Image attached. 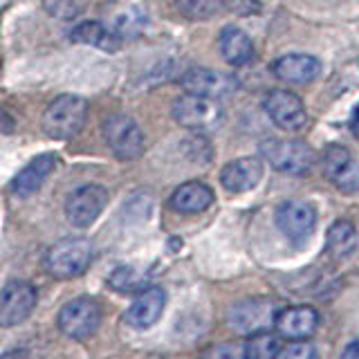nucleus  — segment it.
<instances>
[{
    "mask_svg": "<svg viewBox=\"0 0 359 359\" xmlns=\"http://www.w3.org/2000/svg\"><path fill=\"white\" fill-rule=\"evenodd\" d=\"M88 119V101L79 95L56 97L43 112V130L52 140H70Z\"/></svg>",
    "mask_w": 359,
    "mask_h": 359,
    "instance_id": "1",
    "label": "nucleus"
},
{
    "mask_svg": "<svg viewBox=\"0 0 359 359\" xmlns=\"http://www.w3.org/2000/svg\"><path fill=\"white\" fill-rule=\"evenodd\" d=\"M261 155L285 175H308L317 160L310 146L299 140H265Z\"/></svg>",
    "mask_w": 359,
    "mask_h": 359,
    "instance_id": "2",
    "label": "nucleus"
},
{
    "mask_svg": "<svg viewBox=\"0 0 359 359\" xmlns=\"http://www.w3.org/2000/svg\"><path fill=\"white\" fill-rule=\"evenodd\" d=\"M93 261V245L86 238H65L50 247L45 256V269L54 278L81 276Z\"/></svg>",
    "mask_w": 359,
    "mask_h": 359,
    "instance_id": "3",
    "label": "nucleus"
},
{
    "mask_svg": "<svg viewBox=\"0 0 359 359\" xmlns=\"http://www.w3.org/2000/svg\"><path fill=\"white\" fill-rule=\"evenodd\" d=\"M104 137L108 149L112 151V155L121 162H133L142 157L144 153V133L140 128V123L135 121L128 115H121V112H115V115H108L104 119Z\"/></svg>",
    "mask_w": 359,
    "mask_h": 359,
    "instance_id": "4",
    "label": "nucleus"
},
{
    "mask_svg": "<svg viewBox=\"0 0 359 359\" xmlns=\"http://www.w3.org/2000/svg\"><path fill=\"white\" fill-rule=\"evenodd\" d=\"M222 106L209 97L187 93L173 104V119L189 130H213L222 123Z\"/></svg>",
    "mask_w": 359,
    "mask_h": 359,
    "instance_id": "5",
    "label": "nucleus"
},
{
    "mask_svg": "<svg viewBox=\"0 0 359 359\" xmlns=\"http://www.w3.org/2000/svg\"><path fill=\"white\" fill-rule=\"evenodd\" d=\"M56 323H59V330L65 337H70V339H79V341L88 339V337H93L97 332L101 323V308L90 297L72 299L59 310Z\"/></svg>",
    "mask_w": 359,
    "mask_h": 359,
    "instance_id": "6",
    "label": "nucleus"
},
{
    "mask_svg": "<svg viewBox=\"0 0 359 359\" xmlns=\"http://www.w3.org/2000/svg\"><path fill=\"white\" fill-rule=\"evenodd\" d=\"M276 317V306L269 299H245L233 303L227 310V323L233 332L238 334H256L267 330L269 325H274Z\"/></svg>",
    "mask_w": 359,
    "mask_h": 359,
    "instance_id": "7",
    "label": "nucleus"
},
{
    "mask_svg": "<svg viewBox=\"0 0 359 359\" xmlns=\"http://www.w3.org/2000/svg\"><path fill=\"white\" fill-rule=\"evenodd\" d=\"M108 205V191L99 184H83L65 200V216L74 227H90Z\"/></svg>",
    "mask_w": 359,
    "mask_h": 359,
    "instance_id": "8",
    "label": "nucleus"
},
{
    "mask_svg": "<svg viewBox=\"0 0 359 359\" xmlns=\"http://www.w3.org/2000/svg\"><path fill=\"white\" fill-rule=\"evenodd\" d=\"M36 308V290L27 280H11L0 290V328H14Z\"/></svg>",
    "mask_w": 359,
    "mask_h": 359,
    "instance_id": "9",
    "label": "nucleus"
},
{
    "mask_svg": "<svg viewBox=\"0 0 359 359\" xmlns=\"http://www.w3.org/2000/svg\"><path fill=\"white\" fill-rule=\"evenodd\" d=\"M314 224H317V211L310 202L285 200L276 209V227L292 243L308 241L314 231Z\"/></svg>",
    "mask_w": 359,
    "mask_h": 359,
    "instance_id": "10",
    "label": "nucleus"
},
{
    "mask_svg": "<svg viewBox=\"0 0 359 359\" xmlns=\"http://www.w3.org/2000/svg\"><path fill=\"white\" fill-rule=\"evenodd\" d=\"M263 108L267 117L274 121V126L287 133L301 130L308 121V112L303 101L294 93H287V90H272L263 99Z\"/></svg>",
    "mask_w": 359,
    "mask_h": 359,
    "instance_id": "11",
    "label": "nucleus"
},
{
    "mask_svg": "<svg viewBox=\"0 0 359 359\" xmlns=\"http://www.w3.org/2000/svg\"><path fill=\"white\" fill-rule=\"evenodd\" d=\"M182 88L191 95L209 97V99H224L236 93L238 81L220 70H209V67H191L182 76Z\"/></svg>",
    "mask_w": 359,
    "mask_h": 359,
    "instance_id": "12",
    "label": "nucleus"
},
{
    "mask_svg": "<svg viewBox=\"0 0 359 359\" xmlns=\"http://www.w3.org/2000/svg\"><path fill=\"white\" fill-rule=\"evenodd\" d=\"M274 325L278 334L283 339H308V337L317 330L319 325V314L310 306H294V308H285L276 312Z\"/></svg>",
    "mask_w": 359,
    "mask_h": 359,
    "instance_id": "13",
    "label": "nucleus"
},
{
    "mask_svg": "<svg viewBox=\"0 0 359 359\" xmlns=\"http://www.w3.org/2000/svg\"><path fill=\"white\" fill-rule=\"evenodd\" d=\"M166 306V294L162 287H149L133 301L126 310V323L135 330H149L162 317Z\"/></svg>",
    "mask_w": 359,
    "mask_h": 359,
    "instance_id": "14",
    "label": "nucleus"
},
{
    "mask_svg": "<svg viewBox=\"0 0 359 359\" xmlns=\"http://www.w3.org/2000/svg\"><path fill=\"white\" fill-rule=\"evenodd\" d=\"M263 177V162L261 157H241L229 164H224L220 173L222 187L231 194H245L252 191Z\"/></svg>",
    "mask_w": 359,
    "mask_h": 359,
    "instance_id": "15",
    "label": "nucleus"
},
{
    "mask_svg": "<svg viewBox=\"0 0 359 359\" xmlns=\"http://www.w3.org/2000/svg\"><path fill=\"white\" fill-rule=\"evenodd\" d=\"M272 72L285 83H310L321 74V63L310 54H285L274 61Z\"/></svg>",
    "mask_w": 359,
    "mask_h": 359,
    "instance_id": "16",
    "label": "nucleus"
},
{
    "mask_svg": "<svg viewBox=\"0 0 359 359\" xmlns=\"http://www.w3.org/2000/svg\"><path fill=\"white\" fill-rule=\"evenodd\" d=\"M54 162L56 160H54L52 153L36 155L25 168H20L14 180H11V184H9L11 194L18 196V198H27L32 194H36V191L43 187L45 180H48V175L52 173Z\"/></svg>",
    "mask_w": 359,
    "mask_h": 359,
    "instance_id": "17",
    "label": "nucleus"
},
{
    "mask_svg": "<svg viewBox=\"0 0 359 359\" xmlns=\"http://www.w3.org/2000/svg\"><path fill=\"white\" fill-rule=\"evenodd\" d=\"M218 48L222 59L229 65H247L254 59V43L241 27H222L218 36Z\"/></svg>",
    "mask_w": 359,
    "mask_h": 359,
    "instance_id": "18",
    "label": "nucleus"
},
{
    "mask_svg": "<svg viewBox=\"0 0 359 359\" xmlns=\"http://www.w3.org/2000/svg\"><path fill=\"white\" fill-rule=\"evenodd\" d=\"M213 205V191L211 187L202 182H187L177 187L171 196V207L177 213H200Z\"/></svg>",
    "mask_w": 359,
    "mask_h": 359,
    "instance_id": "19",
    "label": "nucleus"
},
{
    "mask_svg": "<svg viewBox=\"0 0 359 359\" xmlns=\"http://www.w3.org/2000/svg\"><path fill=\"white\" fill-rule=\"evenodd\" d=\"M70 39L74 43H83V45H90V48H97L104 52H117L119 43H121V39L115 32L108 29L106 25H101L97 20H86L81 25H76L70 32Z\"/></svg>",
    "mask_w": 359,
    "mask_h": 359,
    "instance_id": "20",
    "label": "nucleus"
},
{
    "mask_svg": "<svg viewBox=\"0 0 359 359\" xmlns=\"http://www.w3.org/2000/svg\"><path fill=\"white\" fill-rule=\"evenodd\" d=\"M325 250L334 258V261H344L357 250V229L353 222L337 220L328 229V238H325Z\"/></svg>",
    "mask_w": 359,
    "mask_h": 359,
    "instance_id": "21",
    "label": "nucleus"
},
{
    "mask_svg": "<svg viewBox=\"0 0 359 359\" xmlns=\"http://www.w3.org/2000/svg\"><path fill=\"white\" fill-rule=\"evenodd\" d=\"M351 151L346 146L339 144H330L328 149L323 151L321 155V168H323V175L330 180L334 184H346V177L351 175Z\"/></svg>",
    "mask_w": 359,
    "mask_h": 359,
    "instance_id": "22",
    "label": "nucleus"
},
{
    "mask_svg": "<svg viewBox=\"0 0 359 359\" xmlns=\"http://www.w3.org/2000/svg\"><path fill=\"white\" fill-rule=\"evenodd\" d=\"M243 351H245V359H276V355L280 353V339L276 334H269L263 330L250 334Z\"/></svg>",
    "mask_w": 359,
    "mask_h": 359,
    "instance_id": "23",
    "label": "nucleus"
},
{
    "mask_svg": "<svg viewBox=\"0 0 359 359\" xmlns=\"http://www.w3.org/2000/svg\"><path fill=\"white\" fill-rule=\"evenodd\" d=\"M175 5L191 20H209L224 11V0H175Z\"/></svg>",
    "mask_w": 359,
    "mask_h": 359,
    "instance_id": "24",
    "label": "nucleus"
},
{
    "mask_svg": "<svg viewBox=\"0 0 359 359\" xmlns=\"http://www.w3.org/2000/svg\"><path fill=\"white\" fill-rule=\"evenodd\" d=\"M108 283L117 292H130V290H140L144 278L140 276V272L135 267L123 265V267H117L115 272L108 276Z\"/></svg>",
    "mask_w": 359,
    "mask_h": 359,
    "instance_id": "25",
    "label": "nucleus"
},
{
    "mask_svg": "<svg viewBox=\"0 0 359 359\" xmlns=\"http://www.w3.org/2000/svg\"><path fill=\"white\" fill-rule=\"evenodd\" d=\"M45 11L59 20H72L79 16L83 7V0H43Z\"/></svg>",
    "mask_w": 359,
    "mask_h": 359,
    "instance_id": "26",
    "label": "nucleus"
},
{
    "mask_svg": "<svg viewBox=\"0 0 359 359\" xmlns=\"http://www.w3.org/2000/svg\"><path fill=\"white\" fill-rule=\"evenodd\" d=\"M200 359H245V351L241 344L224 341V344L209 346L207 351L200 355Z\"/></svg>",
    "mask_w": 359,
    "mask_h": 359,
    "instance_id": "27",
    "label": "nucleus"
},
{
    "mask_svg": "<svg viewBox=\"0 0 359 359\" xmlns=\"http://www.w3.org/2000/svg\"><path fill=\"white\" fill-rule=\"evenodd\" d=\"M314 357H317V353H314V346L310 341L290 344L276 355V359H314Z\"/></svg>",
    "mask_w": 359,
    "mask_h": 359,
    "instance_id": "28",
    "label": "nucleus"
},
{
    "mask_svg": "<svg viewBox=\"0 0 359 359\" xmlns=\"http://www.w3.org/2000/svg\"><path fill=\"white\" fill-rule=\"evenodd\" d=\"M224 7L233 9L236 14H256L258 11L256 0H224Z\"/></svg>",
    "mask_w": 359,
    "mask_h": 359,
    "instance_id": "29",
    "label": "nucleus"
},
{
    "mask_svg": "<svg viewBox=\"0 0 359 359\" xmlns=\"http://www.w3.org/2000/svg\"><path fill=\"white\" fill-rule=\"evenodd\" d=\"M339 359H359V339L351 341L346 348H344V353Z\"/></svg>",
    "mask_w": 359,
    "mask_h": 359,
    "instance_id": "30",
    "label": "nucleus"
},
{
    "mask_svg": "<svg viewBox=\"0 0 359 359\" xmlns=\"http://www.w3.org/2000/svg\"><path fill=\"white\" fill-rule=\"evenodd\" d=\"M351 128H353V133L359 137V106L353 110V119H351Z\"/></svg>",
    "mask_w": 359,
    "mask_h": 359,
    "instance_id": "31",
    "label": "nucleus"
}]
</instances>
